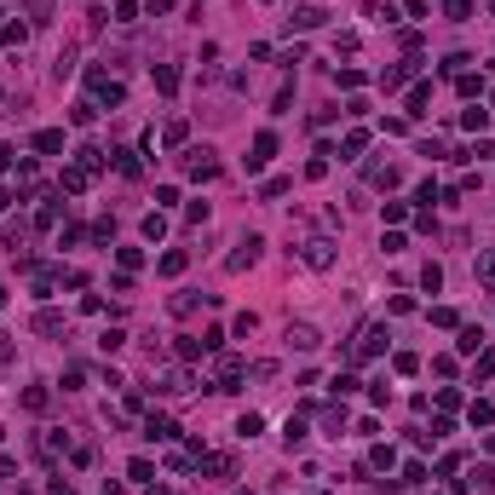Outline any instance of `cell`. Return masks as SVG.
I'll return each instance as SVG.
<instances>
[{"label":"cell","instance_id":"obj_5","mask_svg":"<svg viewBox=\"0 0 495 495\" xmlns=\"http://www.w3.org/2000/svg\"><path fill=\"white\" fill-rule=\"evenodd\" d=\"M185 167H190V179H219L213 150H190V156H185Z\"/></svg>","mask_w":495,"mask_h":495},{"label":"cell","instance_id":"obj_44","mask_svg":"<svg viewBox=\"0 0 495 495\" xmlns=\"http://www.w3.org/2000/svg\"><path fill=\"white\" fill-rule=\"evenodd\" d=\"M0 311H6V288H0Z\"/></svg>","mask_w":495,"mask_h":495},{"label":"cell","instance_id":"obj_41","mask_svg":"<svg viewBox=\"0 0 495 495\" xmlns=\"http://www.w3.org/2000/svg\"><path fill=\"white\" fill-rule=\"evenodd\" d=\"M12 162H18V156H12V145H0V173H6Z\"/></svg>","mask_w":495,"mask_h":495},{"label":"cell","instance_id":"obj_3","mask_svg":"<svg viewBox=\"0 0 495 495\" xmlns=\"http://www.w3.org/2000/svg\"><path fill=\"white\" fill-rule=\"evenodd\" d=\"M260 248H265V236H242V242H236V253L225 260V271H248L253 260H260Z\"/></svg>","mask_w":495,"mask_h":495},{"label":"cell","instance_id":"obj_33","mask_svg":"<svg viewBox=\"0 0 495 495\" xmlns=\"http://www.w3.org/2000/svg\"><path fill=\"white\" fill-rule=\"evenodd\" d=\"M495 421V403H489V397H484V403H472V426H489Z\"/></svg>","mask_w":495,"mask_h":495},{"label":"cell","instance_id":"obj_23","mask_svg":"<svg viewBox=\"0 0 495 495\" xmlns=\"http://www.w3.org/2000/svg\"><path fill=\"white\" fill-rule=\"evenodd\" d=\"M455 87H461V98H478V92H484V75H455Z\"/></svg>","mask_w":495,"mask_h":495},{"label":"cell","instance_id":"obj_25","mask_svg":"<svg viewBox=\"0 0 495 495\" xmlns=\"http://www.w3.org/2000/svg\"><path fill=\"white\" fill-rule=\"evenodd\" d=\"M58 328H63L58 311H41V317H35V334H58Z\"/></svg>","mask_w":495,"mask_h":495},{"label":"cell","instance_id":"obj_20","mask_svg":"<svg viewBox=\"0 0 495 495\" xmlns=\"http://www.w3.org/2000/svg\"><path fill=\"white\" fill-rule=\"evenodd\" d=\"M156 87H162V92H179V70H173V63H156Z\"/></svg>","mask_w":495,"mask_h":495},{"label":"cell","instance_id":"obj_12","mask_svg":"<svg viewBox=\"0 0 495 495\" xmlns=\"http://www.w3.org/2000/svg\"><path fill=\"white\" fill-rule=\"evenodd\" d=\"M109 162H116L121 179H138V156H133V150H109Z\"/></svg>","mask_w":495,"mask_h":495},{"label":"cell","instance_id":"obj_28","mask_svg":"<svg viewBox=\"0 0 495 495\" xmlns=\"http://www.w3.org/2000/svg\"><path fill=\"white\" fill-rule=\"evenodd\" d=\"M403 81H409V70H380V87H386V92H397Z\"/></svg>","mask_w":495,"mask_h":495},{"label":"cell","instance_id":"obj_4","mask_svg":"<svg viewBox=\"0 0 495 495\" xmlns=\"http://www.w3.org/2000/svg\"><path fill=\"white\" fill-rule=\"evenodd\" d=\"M334 242H328V236H306V248H299V253H306V265L311 271H328L334 265V253H328Z\"/></svg>","mask_w":495,"mask_h":495},{"label":"cell","instance_id":"obj_30","mask_svg":"<svg viewBox=\"0 0 495 495\" xmlns=\"http://www.w3.org/2000/svg\"><path fill=\"white\" fill-rule=\"evenodd\" d=\"M294 179H265V202H277V196H288Z\"/></svg>","mask_w":495,"mask_h":495},{"label":"cell","instance_id":"obj_2","mask_svg":"<svg viewBox=\"0 0 495 495\" xmlns=\"http://www.w3.org/2000/svg\"><path fill=\"white\" fill-rule=\"evenodd\" d=\"M277 156V133H253V150H248V173H265V162Z\"/></svg>","mask_w":495,"mask_h":495},{"label":"cell","instance_id":"obj_27","mask_svg":"<svg viewBox=\"0 0 495 495\" xmlns=\"http://www.w3.org/2000/svg\"><path fill=\"white\" fill-rule=\"evenodd\" d=\"M260 426H265L260 414H242V421H236V438H260Z\"/></svg>","mask_w":495,"mask_h":495},{"label":"cell","instance_id":"obj_15","mask_svg":"<svg viewBox=\"0 0 495 495\" xmlns=\"http://www.w3.org/2000/svg\"><path fill=\"white\" fill-rule=\"evenodd\" d=\"M282 438H288V450L306 443V414H288V426H282Z\"/></svg>","mask_w":495,"mask_h":495},{"label":"cell","instance_id":"obj_11","mask_svg":"<svg viewBox=\"0 0 495 495\" xmlns=\"http://www.w3.org/2000/svg\"><path fill=\"white\" fill-rule=\"evenodd\" d=\"M363 18H375V23H397V6H392V0H369V6H363Z\"/></svg>","mask_w":495,"mask_h":495},{"label":"cell","instance_id":"obj_21","mask_svg":"<svg viewBox=\"0 0 495 495\" xmlns=\"http://www.w3.org/2000/svg\"><path fill=\"white\" fill-rule=\"evenodd\" d=\"M0 41H6V46H23V41H29V23H0Z\"/></svg>","mask_w":495,"mask_h":495},{"label":"cell","instance_id":"obj_45","mask_svg":"<svg viewBox=\"0 0 495 495\" xmlns=\"http://www.w3.org/2000/svg\"><path fill=\"white\" fill-rule=\"evenodd\" d=\"M489 12H495V0H489Z\"/></svg>","mask_w":495,"mask_h":495},{"label":"cell","instance_id":"obj_43","mask_svg":"<svg viewBox=\"0 0 495 495\" xmlns=\"http://www.w3.org/2000/svg\"><path fill=\"white\" fill-rule=\"evenodd\" d=\"M6 207H12V190H6V185H0V213H6Z\"/></svg>","mask_w":495,"mask_h":495},{"label":"cell","instance_id":"obj_7","mask_svg":"<svg viewBox=\"0 0 495 495\" xmlns=\"http://www.w3.org/2000/svg\"><path fill=\"white\" fill-rule=\"evenodd\" d=\"M145 438H150V443H167V438H179L173 414H150V421H145Z\"/></svg>","mask_w":495,"mask_h":495},{"label":"cell","instance_id":"obj_39","mask_svg":"<svg viewBox=\"0 0 495 495\" xmlns=\"http://www.w3.org/2000/svg\"><path fill=\"white\" fill-rule=\"evenodd\" d=\"M357 392V375H334V397H351Z\"/></svg>","mask_w":495,"mask_h":495},{"label":"cell","instance_id":"obj_46","mask_svg":"<svg viewBox=\"0 0 495 495\" xmlns=\"http://www.w3.org/2000/svg\"><path fill=\"white\" fill-rule=\"evenodd\" d=\"M0 18H6V12H0Z\"/></svg>","mask_w":495,"mask_h":495},{"label":"cell","instance_id":"obj_9","mask_svg":"<svg viewBox=\"0 0 495 495\" xmlns=\"http://www.w3.org/2000/svg\"><path fill=\"white\" fill-rule=\"evenodd\" d=\"M323 18H328L323 6H299L294 18H288V29H317V23H323Z\"/></svg>","mask_w":495,"mask_h":495},{"label":"cell","instance_id":"obj_18","mask_svg":"<svg viewBox=\"0 0 495 495\" xmlns=\"http://www.w3.org/2000/svg\"><path fill=\"white\" fill-rule=\"evenodd\" d=\"M202 472H213V478H231V472H236V461H231V455H207V461H202Z\"/></svg>","mask_w":495,"mask_h":495},{"label":"cell","instance_id":"obj_14","mask_svg":"<svg viewBox=\"0 0 495 495\" xmlns=\"http://www.w3.org/2000/svg\"><path fill=\"white\" fill-rule=\"evenodd\" d=\"M323 426H328V438H340L346 432V403H328L323 409Z\"/></svg>","mask_w":495,"mask_h":495},{"label":"cell","instance_id":"obj_32","mask_svg":"<svg viewBox=\"0 0 495 495\" xmlns=\"http://www.w3.org/2000/svg\"><path fill=\"white\" fill-rule=\"evenodd\" d=\"M116 265H121V271H138V265H145V253H138V248H121Z\"/></svg>","mask_w":495,"mask_h":495},{"label":"cell","instance_id":"obj_38","mask_svg":"<svg viewBox=\"0 0 495 495\" xmlns=\"http://www.w3.org/2000/svg\"><path fill=\"white\" fill-rule=\"evenodd\" d=\"M421 282H426V288L438 294V288H443V265H426V271H421Z\"/></svg>","mask_w":495,"mask_h":495},{"label":"cell","instance_id":"obj_24","mask_svg":"<svg viewBox=\"0 0 495 495\" xmlns=\"http://www.w3.org/2000/svg\"><path fill=\"white\" fill-rule=\"evenodd\" d=\"M127 472H133V484H156V467H150L145 455H138V461H133V467H127Z\"/></svg>","mask_w":495,"mask_h":495},{"label":"cell","instance_id":"obj_8","mask_svg":"<svg viewBox=\"0 0 495 495\" xmlns=\"http://www.w3.org/2000/svg\"><path fill=\"white\" fill-rule=\"evenodd\" d=\"M288 346H294V351H317V346H323V334H317L311 323H294V328H288Z\"/></svg>","mask_w":495,"mask_h":495},{"label":"cell","instance_id":"obj_42","mask_svg":"<svg viewBox=\"0 0 495 495\" xmlns=\"http://www.w3.org/2000/svg\"><path fill=\"white\" fill-rule=\"evenodd\" d=\"M145 6H150V12H173V0H145Z\"/></svg>","mask_w":495,"mask_h":495},{"label":"cell","instance_id":"obj_6","mask_svg":"<svg viewBox=\"0 0 495 495\" xmlns=\"http://www.w3.org/2000/svg\"><path fill=\"white\" fill-rule=\"evenodd\" d=\"M380 346H386V328L375 323V328H363V340L351 346V357H380Z\"/></svg>","mask_w":495,"mask_h":495},{"label":"cell","instance_id":"obj_19","mask_svg":"<svg viewBox=\"0 0 495 495\" xmlns=\"http://www.w3.org/2000/svg\"><path fill=\"white\" fill-rule=\"evenodd\" d=\"M478 277H484V288L495 294V248H484V253H478Z\"/></svg>","mask_w":495,"mask_h":495},{"label":"cell","instance_id":"obj_34","mask_svg":"<svg viewBox=\"0 0 495 495\" xmlns=\"http://www.w3.org/2000/svg\"><path fill=\"white\" fill-rule=\"evenodd\" d=\"M467 484H478V489H495V467H472V478Z\"/></svg>","mask_w":495,"mask_h":495},{"label":"cell","instance_id":"obj_36","mask_svg":"<svg viewBox=\"0 0 495 495\" xmlns=\"http://www.w3.org/2000/svg\"><path fill=\"white\" fill-rule=\"evenodd\" d=\"M443 12H450L455 23H467V12H472V0H443Z\"/></svg>","mask_w":495,"mask_h":495},{"label":"cell","instance_id":"obj_37","mask_svg":"<svg viewBox=\"0 0 495 495\" xmlns=\"http://www.w3.org/2000/svg\"><path fill=\"white\" fill-rule=\"evenodd\" d=\"M472 375L484 380V375H495V351H478V363H472Z\"/></svg>","mask_w":495,"mask_h":495},{"label":"cell","instance_id":"obj_17","mask_svg":"<svg viewBox=\"0 0 495 495\" xmlns=\"http://www.w3.org/2000/svg\"><path fill=\"white\" fill-rule=\"evenodd\" d=\"M461 351H467V357H478V351H484V328H461V340H455Z\"/></svg>","mask_w":495,"mask_h":495},{"label":"cell","instance_id":"obj_40","mask_svg":"<svg viewBox=\"0 0 495 495\" xmlns=\"http://www.w3.org/2000/svg\"><path fill=\"white\" fill-rule=\"evenodd\" d=\"M98 346H104V351H121V346H127V334H121V328H104V340H98Z\"/></svg>","mask_w":495,"mask_h":495},{"label":"cell","instance_id":"obj_10","mask_svg":"<svg viewBox=\"0 0 495 495\" xmlns=\"http://www.w3.org/2000/svg\"><path fill=\"white\" fill-rule=\"evenodd\" d=\"M35 150H41V156H58V150H63V133H58V127H41V133H35Z\"/></svg>","mask_w":495,"mask_h":495},{"label":"cell","instance_id":"obj_29","mask_svg":"<svg viewBox=\"0 0 495 495\" xmlns=\"http://www.w3.org/2000/svg\"><path fill=\"white\" fill-rule=\"evenodd\" d=\"M363 145H369V133H346V145H340L346 162H351V156H363Z\"/></svg>","mask_w":495,"mask_h":495},{"label":"cell","instance_id":"obj_31","mask_svg":"<svg viewBox=\"0 0 495 495\" xmlns=\"http://www.w3.org/2000/svg\"><path fill=\"white\" fill-rule=\"evenodd\" d=\"M162 231H167V219L162 213H145V236H150V242H162Z\"/></svg>","mask_w":495,"mask_h":495},{"label":"cell","instance_id":"obj_13","mask_svg":"<svg viewBox=\"0 0 495 495\" xmlns=\"http://www.w3.org/2000/svg\"><path fill=\"white\" fill-rule=\"evenodd\" d=\"M185 265H190V253H179V248H173V253H162V260H156V271H162V277H179Z\"/></svg>","mask_w":495,"mask_h":495},{"label":"cell","instance_id":"obj_35","mask_svg":"<svg viewBox=\"0 0 495 495\" xmlns=\"http://www.w3.org/2000/svg\"><path fill=\"white\" fill-rule=\"evenodd\" d=\"M23 409L41 414V409H46V386H29V392H23Z\"/></svg>","mask_w":495,"mask_h":495},{"label":"cell","instance_id":"obj_1","mask_svg":"<svg viewBox=\"0 0 495 495\" xmlns=\"http://www.w3.org/2000/svg\"><path fill=\"white\" fill-rule=\"evenodd\" d=\"M87 87H92V92H98V104H109V109H116V104H121V81H109V75L98 70V63H92V70H87Z\"/></svg>","mask_w":495,"mask_h":495},{"label":"cell","instance_id":"obj_26","mask_svg":"<svg viewBox=\"0 0 495 495\" xmlns=\"http://www.w3.org/2000/svg\"><path fill=\"white\" fill-rule=\"evenodd\" d=\"M392 369H397V375H414V369H421V357H414V351H397Z\"/></svg>","mask_w":495,"mask_h":495},{"label":"cell","instance_id":"obj_22","mask_svg":"<svg viewBox=\"0 0 495 495\" xmlns=\"http://www.w3.org/2000/svg\"><path fill=\"white\" fill-rule=\"evenodd\" d=\"M369 185L375 190H392L397 185V167H369Z\"/></svg>","mask_w":495,"mask_h":495},{"label":"cell","instance_id":"obj_16","mask_svg":"<svg viewBox=\"0 0 495 495\" xmlns=\"http://www.w3.org/2000/svg\"><path fill=\"white\" fill-rule=\"evenodd\" d=\"M426 98H432V87H426V81H421V87H409V98H403V104H409V116H426Z\"/></svg>","mask_w":495,"mask_h":495}]
</instances>
